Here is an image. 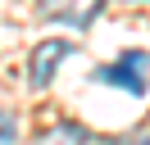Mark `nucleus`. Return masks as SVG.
<instances>
[{"label":"nucleus","mask_w":150,"mask_h":145,"mask_svg":"<svg viewBox=\"0 0 150 145\" xmlns=\"http://www.w3.org/2000/svg\"><path fill=\"white\" fill-rule=\"evenodd\" d=\"M68 54H73V41H55V36L41 41L37 50H32V59H28V82L37 91H46L50 82H55V68L68 59Z\"/></svg>","instance_id":"nucleus-2"},{"label":"nucleus","mask_w":150,"mask_h":145,"mask_svg":"<svg viewBox=\"0 0 150 145\" xmlns=\"http://www.w3.org/2000/svg\"><path fill=\"white\" fill-rule=\"evenodd\" d=\"M137 145H150V136H141V141H137Z\"/></svg>","instance_id":"nucleus-6"},{"label":"nucleus","mask_w":150,"mask_h":145,"mask_svg":"<svg viewBox=\"0 0 150 145\" xmlns=\"http://www.w3.org/2000/svg\"><path fill=\"white\" fill-rule=\"evenodd\" d=\"M96 82H105V86H123L127 95H146L150 91V54L146 50H127L118 63H109V68L96 72Z\"/></svg>","instance_id":"nucleus-1"},{"label":"nucleus","mask_w":150,"mask_h":145,"mask_svg":"<svg viewBox=\"0 0 150 145\" xmlns=\"http://www.w3.org/2000/svg\"><path fill=\"white\" fill-rule=\"evenodd\" d=\"M0 145H14V113L5 109V118H0Z\"/></svg>","instance_id":"nucleus-5"},{"label":"nucleus","mask_w":150,"mask_h":145,"mask_svg":"<svg viewBox=\"0 0 150 145\" xmlns=\"http://www.w3.org/2000/svg\"><path fill=\"white\" fill-rule=\"evenodd\" d=\"M41 18H55V23H73V27H86L96 14H100V0H41Z\"/></svg>","instance_id":"nucleus-3"},{"label":"nucleus","mask_w":150,"mask_h":145,"mask_svg":"<svg viewBox=\"0 0 150 145\" xmlns=\"http://www.w3.org/2000/svg\"><path fill=\"white\" fill-rule=\"evenodd\" d=\"M86 141H91V132L82 122H55V132L46 136V145H86Z\"/></svg>","instance_id":"nucleus-4"}]
</instances>
